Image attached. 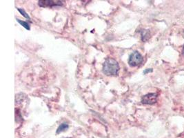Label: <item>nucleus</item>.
<instances>
[{"label":"nucleus","instance_id":"f257e3e1","mask_svg":"<svg viewBox=\"0 0 184 138\" xmlns=\"http://www.w3.org/2000/svg\"><path fill=\"white\" fill-rule=\"evenodd\" d=\"M102 71L103 73L107 76L117 75L119 71V65L116 59L108 57L103 63Z\"/></svg>","mask_w":184,"mask_h":138},{"label":"nucleus","instance_id":"f03ea898","mask_svg":"<svg viewBox=\"0 0 184 138\" xmlns=\"http://www.w3.org/2000/svg\"><path fill=\"white\" fill-rule=\"evenodd\" d=\"M143 61H144V58L142 55L138 51H134L129 57L128 64L132 67H135L141 64Z\"/></svg>","mask_w":184,"mask_h":138},{"label":"nucleus","instance_id":"7ed1b4c3","mask_svg":"<svg viewBox=\"0 0 184 138\" xmlns=\"http://www.w3.org/2000/svg\"><path fill=\"white\" fill-rule=\"evenodd\" d=\"M38 4L40 7H49L53 8L62 6L64 4L63 1H52V0H39Z\"/></svg>","mask_w":184,"mask_h":138},{"label":"nucleus","instance_id":"20e7f679","mask_svg":"<svg viewBox=\"0 0 184 138\" xmlns=\"http://www.w3.org/2000/svg\"><path fill=\"white\" fill-rule=\"evenodd\" d=\"M158 95L156 93H148L141 98V103L144 104L152 105L157 101Z\"/></svg>","mask_w":184,"mask_h":138},{"label":"nucleus","instance_id":"39448f33","mask_svg":"<svg viewBox=\"0 0 184 138\" xmlns=\"http://www.w3.org/2000/svg\"><path fill=\"white\" fill-rule=\"evenodd\" d=\"M141 40L143 41H146L150 38V31L148 30H142L141 31Z\"/></svg>","mask_w":184,"mask_h":138},{"label":"nucleus","instance_id":"423d86ee","mask_svg":"<svg viewBox=\"0 0 184 138\" xmlns=\"http://www.w3.org/2000/svg\"><path fill=\"white\" fill-rule=\"evenodd\" d=\"M68 128V124L66 123H63L61 124V125H59L58 128H57V133L58 134V133H59V132L64 131H65V130H66Z\"/></svg>","mask_w":184,"mask_h":138},{"label":"nucleus","instance_id":"0eeeda50","mask_svg":"<svg viewBox=\"0 0 184 138\" xmlns=\"http://www.w3.org/2000/svg\"><path fill=\"white\" fill-rule=\"evenodd\" d=\"M17 22H19V23H20L21 25V26L25 28L26 29L28 30L30 29H31V27H30V24L27 21H22V20H20V19H17Z\"/></svg>","mask_w":184,"mask_h":138},{"label":"nucleus","instance_id":"6e6552de","mask_svg":"<svg viewBox=\"0 0 184 138\" xmlns=\"http://www.w3.org/2000/svg\"><path fill=\"white\" fill-rule=\"evenodd\" d=\"M17 10L21 14V15H22L24 17L26 18V19H28V20L31 22V17H30V16L28 15V14H27V13H26V11H25V10H24V9H21V8H17Z\"/></svg>","mask_w":184,"mask_h":138},{"label":"nucleus","instance_id":"1a4fd4ad","mask_svg":"<svg viewBox=\"0 0 184 138\" xmlns=\"http://www.w3.org/2000/svg\"><path fill=\"white\" fill-rule=\"evenodd\" d=\"M24 95V94H18V95H16V99H15V102L16 103H20V102H22L24 100V97H22Z\"/></svg>","mask_w":184,"mask_h":138},{"label":"nucleus","instance_id":"9d476101","mask_svg":"<svg viewBox=\"0 0 184 138\" xmlns=\"http://www.w3.org/2000/svg\"><path fill=\"white\" fill-rule=\"evenodd\" d=\"M150 72H152V68H148V69H146V70L144 71V74H146L148 73H150Z\"/></svg>","mask_w":184,"mask_h":138},{"label":"nucleus","instance_id":"9b49d317","mask_svg":"<svg viewBox=\"0 0 184 138\" xmlns=\"http://www.w3.org/2000/svg\"><path fill=\"white\" fill-rule=\"evenodd\" d=\"M183 54L184 55V46H183Z\"/></svg>","mask_w":184,"mask_h":138}]
</instances>
